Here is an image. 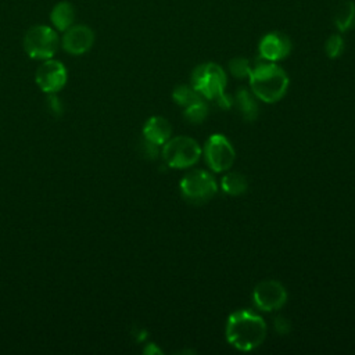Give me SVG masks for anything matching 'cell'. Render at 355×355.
Wrapping results in <instances>:
<instances>
[{
  "label": "cell",
  "mask_w": 355,
  "mask_h": 355,
  "mask_svg": "<svg viewBox=\"0 0 355 355\" xmlns=\"http://www.w3.org/2000/svg\"><path fill=\"white\" fill-rule=\"evenodd\" d=\"M266 336L263 319L251 311L240 309L233 312L226 324L227 341L240 351H251L262 344Z\"/></svg>",
  "instance_id": "6da1fadb"
},
{
  "label": "cell",
  "mask_w": 355,
  "mask_h": 355,
  "mask_svg": "<svg viewBox=\"0 0 355 355\" xmlns=\"http://www.w3.org/2000/svg\"><path fill=\"white\" fill-rule=\"evenodd\" d=\"M250 85L258 98L265 103H276L288 87V76L279 65L266 61L251 69Z\"/></svg>",
  "instance_id": "7a4b0ae2"
},
{
  "label": "cell",
  "mask_w": 355,
  "mask_h": 355,
  "mask_svg": "<svg viewBox=\"0 0 355 355\" xmlns=\"http://www.w3.org/2000/svg\"><path fill=\"white\" fill-rule=\"evenodd\" d=\"M191 87L201 97L216 101L225 94L226 73L218 64H201L191 73Z\"/></svg>",
  "instance_id": "3957f363"
},
{
  "label": "cell",
  "mask_w": 355,
  "mask_h": 355,
  "mask_svg": "<svg viewBox=\"0 0 355 355\" xmlns=\"http://www.w3.org/2000/svg\"><path fill=\"white\" fill-rule=\"evenodd\" d=\"M58 47L55 31L47 25L31 26L24 36V50L33 60H49Z\"/></svg>",
  "instance_id": "277c9868"
},
{
  "label": "cell",
  "mask_w": 355,
  "mask_h": 355,
  "mask_svg": "<svg viewBox=\"0 0 355 355\" xmlns=\"http://www.w3.org/2000/svg\"><path fill=\"white\" fill-rule=\"evenodd\" d=\"M201 148L198 143L187 136H176L164 143L162 157L171 168H187L198 161Z\"/></svg>",
  "instance_id": "5b68a950"
},
{
  "label": "cell",
  "mask_w": 355,
  "mask_h": 355,
  "mask_svg": "<svg viewBox=\"0 0 355 355\" xmlns=\"http://www.w3.org/2000/svg\"><path fill=\"white\" fill-rule=\"evenodd\" d=\"M180 191L187 201L202 204L216 194V182L207 171L196 169L180 180Z\"/></svg>",
  "instance_id": "8992f818"
},
{
  "label": "cell",
  "mask_w": 355,
  "mask_h": 355,
  "mask_svg": "<svg viewBox=\"0 0 355 355\" xmlns=\"http://www.w3.org/2000/svg\"><path fill=\"white\" fill-rule=\"evenodd\" d=\"M207 164L215 172L227 171L234 162V148L223 135H212L205 143Z\"/></svg>",
  "instance_id": "52a82bcc"
},
{
  "label": "cell",
  "mask_w": 355,
  "mask_h": 355,
  "mask_svg": "<svg viewBox=\"0 0 355 355\" xmlns=\"http://www.w3.org/2000/svg\"><path fill=\"white\" fill-rule=\"evenodd\" d=\"M35 80L42 92L57 93L67 83V69L62 62L49 58L36 69Z\"/></svg>",
  "instance_id": "ba28073f"
},
{
  "label": "cell",
  "mask_w": 355,
  "mask_h": 355,
  "mask_svg": "<svg viewBox=\"0 0 355 355\" xmlns=\"http://www.w3.org/2000/svg\"><path fill=\"white\" fill-rule=\"evenodd\" d=\"M252 298L255 305L266 312L276 311L286 304L287 293L283 284L276 280H263L254 288Z\"/></svg>",
  "instance_id": "9c48e42d"
},
{
  "label": "cell",
  "mask_w": 355,
  "mask_h": 355,
  "mask_svg": "<svg viewBox=\"0 0 355 355\" xmlns=\"http://www.w3.org/2000/svg\"><path fill=\"white\" fill-rule=\"evenodd\" d=\"M94 43V32L86 25H72L62 36V49L73 55H80L92 49Z\"/></svg>",
  "instance_id": "30bf717a"
},
{
  "label": "cell",
  "mask_w": 355,
  "mask_h": 355,
  "mask_svg": "<svg viewBox=\"0 0 355 355\" xmlns=\"http://www.w3.org/2000/svg\"><path fill=\"white\" fill-rule=\"evenodd\" d=\"M291 51V40L280 32H270L259 42V54L265 61H279Z\"/></svg>",
  "instance_id": "8fae6325"
},
{
  "label": "cell",
  "mask_w": 355,
  "mask_h": 355,
  "mask_svg": "<svg viewBox=\"0 0 355 355\" xmlns=\"http://www.w3.org/2000/svg\"><path fill=\"white\" fill-rule=\"evenodd\" d=\"M171 133H172V126L162 116H153L143 126L144 139L157 146L168 141L171 137Z\"/></svg>",
  "instance_id": "7c38bea8"
},
{
  "label": "cell",
  "mask_w": 355,
  "mask_h": 355,
  "mask_svg": "<svg viewBox=\"0 0 355 355\" xmlns=\"http://www.w3.org/2000/svg\"><path fill=\"white\" fill-rule=\"evenodd\" d=\"M50 19L58 31H67L69 26H72L75 19L73 6L69 1L57 3L50 12Z\"/></svg>",
  "instance_id": "4fadbf2b"
},
{
  "label": "cell",
  "mask_w": 355,
  "mask_h": 355,
  "mask_svg": "<svg viewBox=\"0 0 355 355\" xmlns=\"http://www.w3.org/2000/svg\"><path fill=\"white\" fill-rule=\"evenodd\" d=\"M234 100L237 103V107L240 110L241 116L245 121L252 122L254 119H257V116H258V104H257L254 96L245 87H240L237 90Z\"/></svg>",
  "instance_id": "5bb4252c"
},
{
  "label": "cell",
  "mask_w": 355,
  "mask_h": 355,
  "mask_svg": "<svg viewBox=\"0 0 355 355\" xmlns=\"http://www.w3.org/2000/svg\"><path fill=\"white\" fill-rule=\"evenodd\" d=\"M248 182L243 173L230 172L222 178V189L230 196H240L247 191Z\"/></svg>",
  "instance_id": "9a60e30c"
},
{
  "label": "cell",
  "mask_w": 355,
  "mask_h": 355,
  "mask_svg": "<svg viewBox=\"0 0 355 355\" xmlns=\"http://www.w3.org/2000/svg\"><path fill=\"white\" fill-rule=\"evenodd\" d=\"M334 25L340 32H345L355 25V4L345 1L334 14Z\"/></svg>",
  "instance_id": "2e32d148"
},
{
  "label": "cell",
  "mask_w": 355,
  "mask_h": 355,
  "mask_svg": "<svg viewBox=\"0 0 355 355\" xmlns=\"http://www.w3.org/2000/svg\"><path fill=\"white\" fill-rule=\"evenodd\" d=\"M172 97H173L176 104H179V105H182L184 108L191 105V104H194L196 101L201 100V96L191 86H178L173 90Z\"/></svg>",
  "instance_id": "e0dca14e"
},
{
  "label": "cell",
  "mask_w": 355,
  "mask_h": 355,
  "mask_svg": "<svg viewBox=\"0 0 355 355\" xmlns=\"http://www.w3.org/2000/svg\"><path fill=\"white\" fill-rule=\"evenodd\" d=\"M207 114H208V107L202 101V98L186 107V111H184L186 119L190 121L191 123H201L207 118Z\"/></svg>",
  "instance_id": "ac0fdd59"
},
{
  "label": "cell",
  "mask_w": 355,
  "mask_h": 355,
  "mask_svg": "<svg viewBox=\"0 0 355 355\" xmlns=\"http://www.w3.org/2000/svg\"><path fill=\"white\" fill-rule=\"evenodd\" d=\"M251 65H250V61L247 58H243V57H236L233 60H230L229 62V71L232 72L233 76L236 78H250V73H251Z\"/></svg>",
  "instance_id": "d6986e66"
},
{
  "label": "cell",
  "mask_w": 355,
  "mask_h": 355,
  "mask_svg": "<svg viewBox=\"0 0 355 355\" xmlns=\"http://www.w3.org/2000/svg\"><path fill=\"white\" fill-rule=\"evenodd\" d=\"M324 50H326V54L330 57V58H337L341 55L343 50H344V40L340 35H331L327 42H326V46H324Z\"/></svg>",
  "instance_id": "ffe728a7"
},
{
  "label": "cell",
  "mask_w": 355,
  "mask_h": 355,
  "mask_svg": "<svg viewBox=\"0 0 355 355\" xmlns=\"http://www.w3.org/2000/svg\"><path fill=\"white\" fill-rule=\"evenodd\" d=\"M46 107H47L49 112H50L53 116L58 118V116L62 115V104H61L60 98L54 96V93H51V94L47 97Z\"/></svg>",
  "instance_id": "44dd1931"
},
{
  "label": "cell",
  "mask_w": 355,
  "mask_h": 355,
  "mask_svg": "<svg viewBox=\"0 0 355 355\" xmlns=\"http://www.w3.org/2000/svg\"><path fill=\"white\" fill-rule=\"evenodd\" d=\"M275 329L279 334H287L291 329V324L286 318L277 316V318H275Z\"/></svg>",
  "instance_id": "7402d4cb"
},
{
  "label": "cell",
  "mask_w": 355,
  "mask_h": 355,
  "mask_svg": "<svg viewBox=\"0 0 355 355\" xmlns=\"http://www.w3.org/2000/svg\"><path fill=\"white\" fill-rule=\"evenodd\" d=\"M146 352H150V354H151V352H158V354H159V352H161V351H159V349H158V348H155V347H154V344H150V345H148V347H147V349H146Z\"/></svg>",
  "instance_id": "603a6c76"
}]
</instances>
